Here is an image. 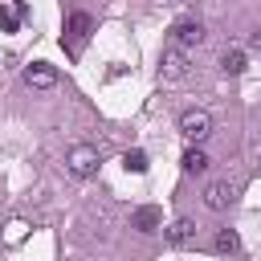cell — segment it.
I'll list each match as a JSON object with an SVG mask.
<instances>
[{"label": "cell", "instance_id": "cell-1", "mask_svg": "<svg viewBox=\"0 0 261 261\" xmlns=\"http://www.w3.org/2000/svg\"><path fill=\"white\" fill-rule=\"evenodd\" d=\"M179 135H184L188 143H204V139L212 135V114H208L204 106L184 110V114H179Z\"/></svg>", "mask_w": 261, "mask_h": 261}, {"label": "cell", "instance_id": "cell-2", "mask_svg": "<svg viewBox=\"0 0 261 261\" xmlns=\"http://www.w3.org/2000/svg\"><path fill=\"white\" fill-rule=\"evenodd\" d=\"M98 163H102V155H98V147H90V143H77V147H69V155H65V167H69L77 179H90V175L98 171Z\"/></svg>", "mask_w": 261, "mask_h": 261}, {"label": "cell", "instance_id": "cell-3", "mask_svg": "<svg viewBox=\"0 0 261 261\" xmlns=\"http://www.w3.org/2000/svg\"><path fill=\"white\" fill-rule=\"evenodd\" d=\"M204 41H208V33H204L200 20H179L171 29V45H179V49H200Z\"/></svg>", "mask_w": 261, "mask_h": 261}, {"label": "cell", "instance_id": "cell-4", "mask_svg": "<svg viewBox=\"0 0 261 261\" xmlns=\"http://www.w3.org/2000/svg\"><path fill=\"white\" fill-rule=\"evenodd\" d=\"M184 73H188V53H184L179 45L163 49V57H159V77H163V82H179Z\"/></svg>", "mask_w": 261, "mask_h": 261}, {"label": "cell", "instance_id": "cell-5", "mask_svg": "<svg viewBox=\"0 0 261 261\" xmlns=\"http://www.w3.org/2000/svg\"><path fill=\"white\" fill-rule=\"evenodd\" d=\"M232 200H237V188H232L228 179H212V184L204 188V204H208L212 212H224Z\"/></svg>", "mask_w": 261, "mask_h": 261}, {"label": "cell", "instance_id": "cell-6", "mask_svg": "<svg viewBox=\"0 0 261 261\" xmlns=\"http://www.w3.org/2000/svg\"><path fill=\"white\" fill-rule=\"evenodd\" d=\"M130 228H135V232H159V228H163V212H159L155 204H143V208L130 212Z\"/></svg>", "mask_w": 261, "mask_h": 261}, {"label": "cell", "instance_id": "cell-7", "mask_svg": "<svg viewBox=\"0 0 261 261\" xmlns=\"http://www.w3.org/2000/svg\"><path fill=\"white\" fill-rule=\"evenodd\" d=\"M24 86H33V90H53V86H57V69L45 65V61H33V65L24 69Z\"/></svg>", "mask_w": 261, "mask_h": 261}, {"label": "cell", "instance_id": "cell-8", "mask_svg": "<svg viewBox=\"0 0 261 261\" xmlns=\"http://www.w3.org/2000/svg\"><path fill=\"white\" fill-rule=\"evenodd\" d=\"M192 237H196V224H192L188 216H179V220H171V224L163 228V241H167L171 249H184V245H192Z\"/></svg>", "mask_w": 261, "mask_h": 261}, {"label": "cell", "instance_id": "cell-9", "mask_svg": "<svg viewBox=\"0 0 261 261\" xmlns=\"http://www.w3.org/2000/svg\"><path fill=\"white\" fill-rule=\"evenodd\" d=\"M90 33H94V16H90V12H69V37H73L69 49H73V53H77V41H86Z\"/></svg>", "mask_w": 261, "mask_h": 261}, {"label": "cell", "instance_id": "cell-10", "mask_svg": "<svg viewBox=\"0 0 261 261\" xmlns=\"http://www.w3.org/2000/svg\"><path fill=\"white\" fill-rule=\"evenodd\" d=\"M179 163H184V171H188V175H204L212 159L204 155V147H200V143H192V147L184 151V159H179Z\"/></svg>", "mask_w": 261, "mask_h": 261}, {"label": "cell", "instance_id": "cell-11", "mask_svg": "<svg viewBox=\"0 0 261 261\" xmlns=\"http://www.w3.org/2000/svg\"><path fill=\"white\" fill-rule=\"evenodd\" d=\"M220 69H224V73H245V49H241V45L224 49V53H220Z\"/></svg>", "mask_w": 261, "mask_h": 261}, {"label": "cell", "instance_id": "cell-12", "mask_svg": "<svg viewBox=\"0 0 261 261\" xmlns=\"http://www.w3.org/2000/svg\"><path fill=\"white\" fill-rule=\"evenodd\" d=\"M216 253H228V257L241 253V237H237L232 228H220V232H216Z\"/></svg>", "mask_w": 261, "mask_h": 261}, {"label": "cell", "instance_id": "cell-13", "mask_svg": "<svg viewBox=\"0 0 261 261\" xmlns=\"http://www.w3.org/2000/svg\"><path fill=\"white\" fill-rule=\"evenodd\" d=\"M122 163H126V171H135V175H143V171H147V155H143V151H126V155H122Z\"/></svg>", "mask_w": 261, "mask_h": 261}, {"label": "cell", "instance_id": "cell-14", "mask_svg": "<svg viewBox=\"0 0 261 261\" xmlns=\"http://www.w3.org/2000/svg\"><path fill=\"white\" fill-rule=\"evenodd\" d=\"M0 29H4V33H16V16H12L8 8H0Z\"/></svg>", "mask_w": 261, "mask_h": 261}, {"label": "cell", "instance_id": "cell-15", "mask_svg": "<svg viewBox=\"0 0 261 261\" xmlns=\"http://www.w3.org/2000/svg\"><path fill=\"white\" fill-rule=\"evenodd\" d=\"M253 45H257V49H261V29H257V33H253Z\"/></svg>", "mask_w": 261, "mask_h": 261}]
</instances>
